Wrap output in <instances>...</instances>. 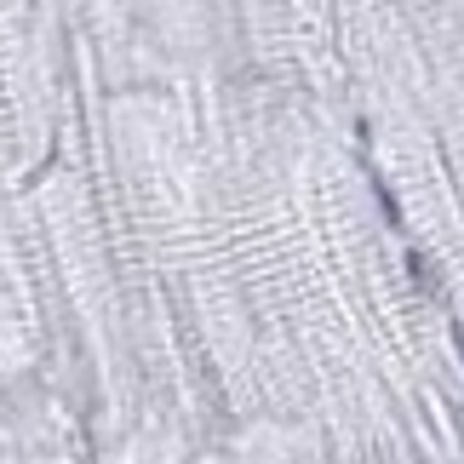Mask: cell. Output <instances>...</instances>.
Returning <instances> with one entry per match:
<instances>
[{
	"label": "cell",
	"mask_w": 464,
	"mask_h": 464,
	"mask_svg": "<svg viewBox=\"0 0 464 464\" xmlns=\"http://www.w3.org/2000/svg\"><path fill=\"white\" fill-rule=\"evenodd\" d=\"M453 344H459V362H464V327H453Z\"/></svg>",
	"instance_id": "1"
}]
</instances>
